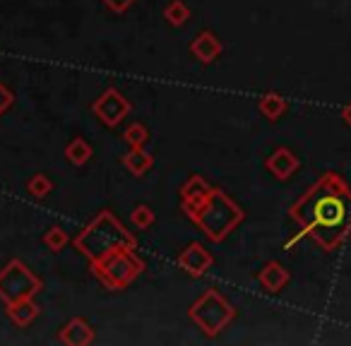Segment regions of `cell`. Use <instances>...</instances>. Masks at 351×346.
<instances>
[{"label": "cell", "mask_w": 351, "mask_h": 346, "mask_svg": "<svg viewBox=\"0 0 351 346\" xmlns=\"http://www.w3.org/2000/svg\"><path fill=\"white\" fill-rule=\"evenodd\" d=\"M346 221V205L337 193L320 197L313 207V224L322 226V229H339Z\"/></svg>", "instance_id": "cell-1"}, {"label": "cell", "mask_w": 351, "mask_h": 346, "mask_svg": "<svg viewBox=\"0 0 351 346\" xmlns=\"http://www.w3.org/2000/svg\"><path fill=\"white\" fill-rule=\"evenodd\" d=\"M269 169H272L279 178H289L293 171L298 169V161H296V156H291V151L279 149L277 154L269 159Z\"/></svg>", "instance_id": "cell-2"}, {"label": "cell", "mask_w": 351, "mask_h": 346, "mask_svg": "<svg viewBox=\"0 0 351 346\" xmlns=\"http://www.w3.org/2000/svg\"><path fill=\"white\" fill-rule=\"evenodd\" d=\"M287 282H289V274L284 272L282 264L272 262L267 269H265V274H263V284L269 288V291H279V288H282Z\"/></svg>", "instance_id": "cell-3"}, {"label": "cell", "mask_w": 351, "mask_h": 346, "mask_svg": "<svg viewBox=\"0 0 351 346\" xmlns=\"http://www.w3.org/2000/svg\"><path fill=\"white\" fill-rule=\"evenodd\" d=\"M263 111L267 113L269 118H277L279 113L284 111V101L279 97H265V101H263Z\"/></svg>", "instance_id": "cell-4"}, {"label": "cell", "mask_w": 351, "mask_h": 346, "mask_svg": "<svg viewBox=\"0 0 351 346\" xmlns=\"http://www.w3.org/2000/svg\"><path fill=\"white\" fill-rule=\"evenodd\" d=\"M341 118H344V121H346V125H351V103L344 108V111H341Z\"/></svg>", "instance_id": "cell-5"}]
</instances>
